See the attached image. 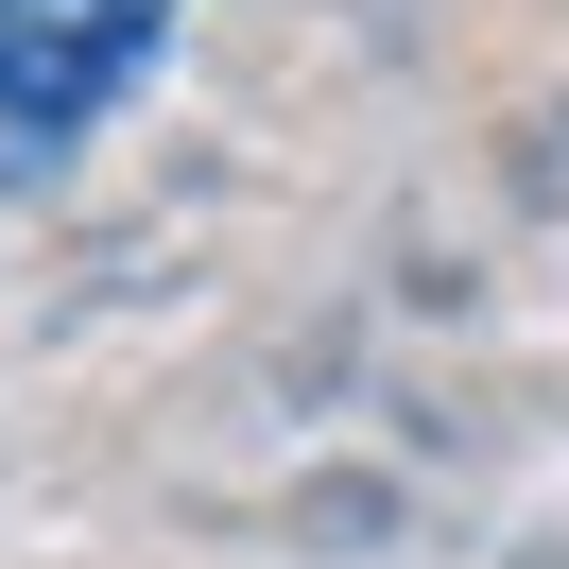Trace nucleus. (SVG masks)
Wrapping results in <instances>:
<instances>
[{
    "label": "nucleus",
    "mask_w": 569,
    "mask_h": 569,
    "mask_svg": "<svg viewBox=\"0 0 569 569\" xmlns=\"http://www.w3.org/2000/svg\"><path fill=\"white\" fill-rule=\"evenodd\" d=\"M173 0H0V190H52L156 70Z\"/></svg>",
    "instance_id": "nucleus-1"
}]
</instances>
